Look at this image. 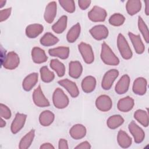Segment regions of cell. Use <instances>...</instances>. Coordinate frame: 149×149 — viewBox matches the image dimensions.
<instances>
[{
  "label": "cell",
  "instance_id": "3",
  "mask_svg": "<svg viewBox=\"0 0 149 149\" xmlns=\"http://www.w3.org/2000/svg\"><path fill=\"white\" fill-rule=\"evenodd\" d=\"M117 47L122 57L126 60L132 58L133 52L124 36L119 33L117 37Z\"/></svg>",
  "mask_w": 149,
  "mask_h": 149
},
{
  "label": "cell",
  "instance_id": "26",
  "mask_svg": "<svg viewBox=\"0 0 149 149\" xmlns=\"http://www.w3.org/2000/svg\"><path fill=\"white\" fill-rule=\"evenodd\" d=\"M55 119L54 113L49 110L42 111L39 115V122L42 126L46 127L51 125Z\"/></svg>",
  "mask_w": 149,
  "mask_h": 149
},
{
  "label": "cell",
  "instance_id": "39",
  "mask_svg": "<svg viewBox=\"0 0 149 149\" xmlns=\"http://www.w3.org/2000/svg\"><path fill=\"white\" fill-rule=\"evenodd\" d=\"M59 5L68 13H73L75 11V2L73 0H59Z\"/></svg>",
  "mask_w": 149,
  "mask_h": 149
},
{
  "label": "cell",
  "instance_id": "17",
  "mask_svg": "<svg viewBox=\"0 0 149 149\" xmlns=\"http://www.w3.org/2000/svg\"><path fill=\"white\" fill-rule=\"evenodd\" d=\"M38 80V74L36 72L28 74L23 80L22 87L26 91H30L36 86Z\"/></svg>",
  "mask_w": 149,
  "mask_h": 149
},
{
  "label": "cell",
  "instance_id": "7",
  "mask_svg": "<svg viewBox=\"0 0 149 149\" xmlns=\"http://www.w3.org/2000/svg\"><path fill=\"white\" fill-rule=\"evenodd\" d=\"M107 12L106 10L100 6H94L88 12V19L93 22H102L106 19Z\"/></svg>",
  "mask_w": 149,
  "mask_h": 149
},
{
  "label": "cell",
  "instance_id": "31",
  "mask_svg": "<svg viewBox=\"0 0 149 149\" xmlns=\"http://www.w3.org/2000/svg\"><path fill=\"white\" fill-rule=\"evenodd\" d=\"M59 38L50 32H47L40 38L41 45L44 47H51L55 45L59 42Z\"/></svg>",
  "mask_w": 149,
  "mask_h": 149
},
{
  "label": "cell",
  "instance_id": "24",
  "mask_svg": "<svg viewBox=\"0 0 149 149\" xmlns=\"http://www.w3.org/2000/svg\"><path fill=\"white\" fill-rule=\"evenodd\" d=\"M97 80L93 76H87L85 77L81 81V87L82 90L86 93H90L93 92L96 87Z\"/></svg>",
  "mask_w": 149,
  "mask_h": 149
},
{
  "label": "cell",
  "instance_id": "18",
  "mask_svg": "<svg viewBox=\"0 0 149 149\" xmlns=\"http://www.w3.org/2000/svg\"><path fill=\"white\" fill-rule=\"evenodd\" d=\"M134 105V101L130 96H126L120 99L117 104V108L119 111L123 112H127L131 111Z\"/></svg>",
  "mask_w": 149,
  "mask_h": 149
},
{
  "label": "cell",
  "instance_id": "29",
  "mask_svg": "<svg viewBox=\"0 0 149 149\" xmlns=\"http://www.w3.org/2000/svg\"><path fill=\"white\" fill-rule=\"evenodd\" d=\"M35 137V130L31 129L26 133L20 140L19 143L20 149H27L31 145Z\"/></svg>",
  "mask_w": 149,
  "mask_h": 149
},
{
  "label": "cell",
  "instance_id": "44",
  "mask_svg": "<svg viewBox=\"0 0 149 149\" xmlns=\"http://www.w3.org/2000/svg\"><path fill=\"white\" fill-rule=\"evenodd\" d=\"M58 148L59 149H68V141L65 139H60L58 141Z\"/></svg>",
  "mask_w": 149,
  "mask_h": 149
},
{
  "label": "cell",
  "instance_id": "4",
  "mask_svg": "<svg viewBox=\"0 0 149 149\" xmlns=\"http://www.w3.org/2000/svg\"><path fill=\"white\" fill-rule=\"evenodd\" d=\"M20 63V58L14 51L8 52L2 60V65L8 70H14L17 68Z\"/></svg>",
  "mask_w": 149,
  "mask_h": 149
},
{
  "label": "cell",
  "instance_id": "45",
  "mask_svg": "<svg viewBox=\"0 0 149 149\" xmlns=\"http://www.w3.org/2000/svg\"><path fill=\"white\" fill-rule=\"evenodd\" d=\"M40 149H54V146L50 143H45L41 145Z\"/></svg>",
  "mask_w": 149,
  "mask_h": 149
},
{
  "label": "cell",
  "instance_id": "33",
  "mask_svg": "<svg viewBox=\"0 0 149 149\" xmlns=\"http://www.w3.org/2000/svg\"><path fill=\"white\" fill-rule=\"evenodd\" d=\"M123 118L120 115H113L108 118L107 120V125L111 129H115L124 123Z\"/></svg>",
  "mask_w": 149,
  "mask_h": 149
},
{
  "label": "cell",
  "instance_id": "38",
  "mask_svg": "<svg viewBox=\"0 0 149 149\" xmlns=\"http://www.w3.org/2000/svg\"><path fill=\"white\" fill-rule=\"evenodd\" d=\"M125 21V16L119 13H115L109 18V23L113 26H120Z\"/></svg>",
  "mask_w": 149,
  "mask_h": 149
},
{
  "label": "cell",
  "instance_id": "27",
  "mask_svg": "<svg viewBox=\"0 0 149 149\" xmlns=\"http://www.w3.org/2000/svg\"><path fill=\"white\" fill-rule=\"evenodd\" d=\"M117 142L120 147L127 148L132 145V139L126 132L123 130H120L117 135Z\"/></svg>",
  "mask_w": 149,
  "mask_h": 149
},
{
  "label": "cell",
  "instance_id": "32",
  "mask_svg": "<svg viewBox=\"0 0 149 149\" xmlns=\"http://www.w3.org/2000/svg\"><path fill=\"white\" fill-rule=\"evenodd\" d=\"M68 17L66 15L62 16L52 26V29L56 34L62 33L67 27Z\"/></svg>",
  "mask_w": 149,
  "mask_h": 149
},
{
  "label": "cell",
  "instance_id": "43",
  "mask_svg": "<svg viewBox=\"0 0 149 149\" xmlns=\"http://www.w3.org/2000/svg\"><path fill=\"white\" fill-rule=\"evenodd\" d=\"M91 148V144L87 141H83L74 147L75 149H90Z\"/></svg>",
  "mask_w": 149,
  "mask_h": 149
},
{
  "label": "cell",
  "instance_id": "2",
  "mask_svg": "<svg viewBox=\"0 0 149 149\" xmlns=\"http://www.w3.org/2000/svg\"><path fill=\"white\" fill-rule=\"evenodd\" d=\"M52 102L54 107L58 109H64L69 104L67 95L61 88H56L52 94Z\"/></svg>",
  "mask_w": 149,
  "mask_h": 149
},
{
  "label": "cell",
  "instance_id": "16",
  "mask_svg": "<svg viewBox=\"0 0 149 149\" xmlns=\"http://www.w3.org/2000/svg\"><path fill=\"white\" fill-rule=\"evenodd\" d=\"M130 82V79L129 75L126 74L123 75L115 85V92L119 95L126 93L129 90Z\"/></svg>",
  "mask_w": 149,
  "mask_h": 149
},
{
  "label": "cell",
  "instance_id": "10",
  "mask_svg": "<svg viewBox=\"0 0 149 149\" xmlns=\"http://www.w3.org/2000/svg\"><path fill=\"white\" fill-rule=\"evenodd\" d=\"M128 129L136 143L139 144L143 141L145 138V133L144 130L135 123V122H130L128 125Z\"/></svg>",
  "mask_w": 149,
  "mask_h": 149
},
{
  "label": "cell",
  "instance_id": "30",
  "mask_svg": "<svg viewBox=\"0 0 149 149\" xmlns=\"http://www.w3.org/2000/svg\"><path fill=\"white\" fill-rule=\"evenodd\" d=\"M81 32V26L79 23L73 25L66 34V40L69 43L74 42L79 38Z\"/></svg>",
  "mask_w": 149,
  "mask_h": 149
},
{
  "label": "cell",
  "instance_id": "14",
  "mask_svg": "<svg viewBox=\"0 0 149 149\" xmlns=\"http://www.w3.org/2000/svg\"><path fill=\"white\" fill-rule=\"evenodd\" d=\"M56 2L55 1H52L49 2L45 7L44 13V19L45 21L49 24L52 23L56 16Z\"/></svg>",
  "mask_w": 149,
  "mask_h": 149
},
{
  "label": "cell",
  "instance_id": "40",
  "mask_svg": "<svg viewBox=\"0 0 149 149\" xmlns=\"http://www.w3.org/2000/svg\"><path fill=\"white\" fill-rule=\"evenodd\" d=\"M0 116L5 119H9L12 116V112L10 108L6 105L0 104Z\"/></svg>",
  "mask_w": 149,
  "mask_h": 149
},
{
  "label": "cell",
  "instance_id": "1",
  "mask_svg": "<svg viewBox=\"0 0 149 149\" xmlns=\"http://www.w3.org/2000/svg\"><path fill=\"white\" fill-rule=\"evenodd\" d=\"M100 57L102 61L107 65L117 66L120 63L119 58L116 56L109 46L105 42L101 45Z\"/></svg>",
  "mask_w": 149,
  "mask_h": 149
},
{
  "label": "cell",
  "instance_id": "12",
  "mask_svg": "<svg viewBox=\"0 0 149 149\" xmlns=\"http://www.w3.org/2000/svg\"><path fill=\"white\" fill-rule=\"evenodd\" d=\"M27 116L24 113L18 112L16 114L10 126V130L13 134H16L22 130L26 123Z\"/></svg>",
  "mask_w": 149,
  "mask_h": 149
},
{
  "label": "cell",
  "instance_id": "42",
  "mask_svg": "<svg viewBox=\"0 0 149 149\" xmlns=\"http://www.w3.org/2000/svg\"><path fill=\"white\" fill-rule=\"evenodd\" d=\"M78 5L81 10L87 9L90 5L91 1L90 0H79Z\"/></svg>",
  "mask_w": 149,
  "mask_h": 149
},
{
  "label": "cell",
  "instance_id": "11",
  "mask_svg": "<svg viewBox=\"0 0 149 149\" xmlns=\"http://www.w3.org/2000/svg\"><path fill=\"white\" fill-rule=\"evenodd\" d=\"M89 32L94 39L98 41L107 38L109 34L108 29L103 24L94 26L90 29Z\"/></svg>",
  "mask_w": 149,
  "mask_h": 149
},
{
  "label": "cell",
  "instance_id": "48",
  "mask_svg": "<svg viewBox=\"0 0 149 149\" xmlns=\"http://www.w3.org/2000/svg\"><path fill=\"white\" fill-rule=\"evenodd\" d=\"M6 3V1H4V0H0V8H2L3 6H4L5 5Z\"/></svg>",
  "mask_w": 149,
  "mask_h": 149
},
{
  "label": "cell",
  "instance_id": "8",
  "mask_svg": "<svg viewBox=\"0 0 149 149\" xmlns=\"http://www.w3.org/2000/svg\"><path fill=\"white\" fill-rule=\"evenodd\" d=\"M33 101L34 104L40 108L47 107L50 105L49 101L44 95L42 90L41 86L39 85L33 91Z\"/></svg>",
  "mask_w": 149,
  "mask_h": 149
},
{
  "label": "cell",
  "instance_id": "23",
  "mask_svg": "<svg viewBox=\"0 0 149 149\" xmlns=\"http://www.w3.org/2000/svg\"><path fill=\"white\" fill-rule=\"evenodd\" d=\"M83 66L78 61H71L69 63V75L73 79H78L83 72Z\"/></svg>",
  "mask_w": 149,
  "mask_h": 149
},
{
  "label": "cell",
  "instance_id": "34",
  "mask_svg": "<svg viewBox=\"0 0 149 149\" xmlns=\"http://www.w3.org/2000/svg\"><path fill=\"white\" fill-rule=\"evenodd\" d=\"M134 118L144 127H147L148 126L149 118L147 111L143 109H137L134 113Z\"/></svg>",
  "mask_w": 149,
  "mask_h": 149
},
{
  "label": "cell",
  "instance_id": "41",
  "mask_svg": "<svg viewBox=\"0 0 149 149\" xmlns=\"http://www.w3.org/2000/svg\"><path fill=\"white\" fill-rule=\"evenodd\" d=\"M12 12V8H8L4 9H1L0 11V22H2L6 20L10 16Z\"/></svg>",
  "mask_w": 149,
  "mask_h": 149
},
{
  "label": "cell",
  "instance_id": "36",
  "mask_svg": "<svg viewBox=\"0 0 149 149\" xmlns=\"http://www.w3.org/2000/svg\"><path fill=\"white\" fill-rule=\"evenodd\" d=\"M40 73L41 80L44 83H50L55 78L54 73L49 70L47 66H42L40 69Z\"/></svg>",
  "mask_w": 149,
  "mask_h": 149
},
{
  "label": "cell",
  "instance_id": "13",
  "mask_svg": "<svg viewBox=\"0 0 149 149\" xmlns=\"http://www.w3.org/2000/svg\"><path fill=\"white\" fill-rule=\"evenodd\" d=\"M58 83L64 87L73 98H76L79 95V90L76 84L72 80L68 79L60 80Z\"/></svg>",
  "mask_w": 149,
  "mask_h": 149
},
{
  "label": "cell",
  "instance_id": "15",
  "mask_svg": "<svg viewBox=\"0 0 149 149\" xmlns=\"http://www.w3.org/2000/svg\"><path fill=\"white\" fill-rule=\"evenodd\" d=\"M147 80L143 77H139L136 78L133 81L132 90L135 94L143 95L147 91Z\"/></svg>",
  "mask_w": 149,
  "mask_h": 149
},
{
  "label": "cell",
  "instance_id": "46",
  "mask_svg": "<svg viewBox=\"0 0 149 149\" xmlns=\"http://www.w3.org/2000/svg\"><path fill=\"white\" fill-rule=\"evenodd\" d=\"M145 13L147 16L149 15V1L147 0L145 1Z\"/></svg>",
  "mask_w": 149,
  "mask_h": 149
},
{
  "label": "cell",
  "instance_id": "28",
  "mask_svg": "<svg viewBox=\"0 0 149 149\" xmlns=\"http://www.w3.org/2000/svg\"><path fill=\"white\" fill-rule=\"evenodd\" d=\"M141 2L140 0H129L126 3V11L130 16L139 13L141 10Z\"/></svg>",
  "mask_w": 149,
  "mask_h": 149
},
{
  "label": "cell",
  "instance_id": "22",
  "mask_svg": "<svg viewBox=\"0 0 149 149\" xmlns=\"http://www.w3.org/2000/svg\"><path fill=\"white\" fill-rule=\"evenodd\" d=\"M31 55L32 60L35 63L41 64L45 62L48 59L44 50L38 47H34L32 49Z\"/></svg>",
  "mask_w": 149,
  "mask_h": 149
},
{
  "label": "cell",
  "instance_id": "19",
  "mask_svg": "<svg viewBox=\"0 0 149 149\" xmlns=\"http://www.w3.org/2000/svg\"><path fill=\"white\" fill-rule=\"evenodd\" d=\"M87 133L86 127L82 124H76L69 130V134L74 140H80L84 138Z\"/></svg>",
  "mask_w": 149,
  "mask_h": 149
},
{
  "label": "cell",
  "instance_id": "5",
  "mask_svg": "<svg viewBox=\"0 0 149 149\" xmlns=\"http://www.w3.org/2000/svg\"><path fill=\"white\" fill-rule=\"evenodd\" d=\"M78 49L85 63H92L94 61V54L92 47L86 42H81L78 45Z\"/></svg>",
  "mask_w": 149,
  "mask_h": 149
},
{
  "label": "cell",
  "instance_id": "25",
  "mask_svg": "<svg viewBox=\"0 0 149 149\" xmlns=\"http://www.w3.org/2000/svg\"><path fill=\"white\" fill-rule=\"evenodd\" d=\"M69 52V48L64 46L50 48L48 50V54L50 56L58 57L61 59H66L68 58Z\"/></svg>",
  "mask_w": 149,
  "mask_h": 149
},
{
  "label": "cell",
  "instance_id": "21",
  "mask_svg": "<svg viewBox=\"0 0 149 149\" xmlns=\"http://www.w3.org/2000/svg\"><path fill=\"white\" fill-rule=\"evenodd\" d=\"M44 31V26L38 23L28 25L25 30L26 36L29 38H35L41 34Z\"/></svg>",
  "mask_w": 149,
  "mask_h": 149
},
{
  "label": "cell",
  "instance_id": "47",
  "mask_svg": "<svg viewBox=\"0 0 149 149\" xmlns=\"http://www.w3.org/2000/svg\"><path fill=\"white\" fill-rule=\"evenodd\" d=\"M5 126H6V122L5 120V119L1 118V122H0V127L2 128V127H4Z\"/></svg>",
  "mask_w": 149,
  "mask_h": 149
},
{
  "label": "cell",
  "instance_id": "6",
  "mask_svg": "<svg viewBox=\"0 0 149 149\" xmlns=\"http://www.w3.org/2000/svg\"><path fill=\"white\" fill-rule=\"evenodd\" d=\"M119 72L117 69H113L107 71L104 75L101 81V87L105 90H109L115 80L117 79Z\"/></svg>",
  "mask_w": 149,
  "mask_h": 149
},
{
  "label": "cell",
  "instance_id": "37",
  "mask_svg": "<svg viewBox=\"0 0 149 149\" xmlns=\"http://www.w3.org/2000/svg\"><path fill=\"white\" fill-rule=\"evenodd\" d=\"M138 28L146 43L149 42V32L147 24L141 16L138 17Z\"/></svg>",
  "mask_w": 149,
  "mask_h": 149
},
{
  "label": "cell",
  "instance_id": "20",
  "mask_svg": "<svg viewBox=\"0 0 149 149\" xmlns=\"http://www.w3.org/2000/svg\"><path fill=\"white\" fill-rule=\"evenodd\" d=\"M128 36L132 43L135 52L137 54H142L145 51V47L140 35H136L129 31L128 33Z\"/></svg>",
  "mask_w": 149,
  "mask_h": 149
},
{
  "label": "cell",
  "instance_id": "9",
  "mask_svg": "<svg viewBox=\"0 0 149 149\" xmlns=\"http://www.w3.org/2000/svg\"><path fill=\"white\" fill-rule=\"evenodd\" d=\"M96 108L100 111L108 112L112 107V101L107 95H101L97 98L95 102Z\"/></svg>",
  "mask_w": 149,
  "mask_h": 149
},
{
  "label": "cell",
  "instance_id": "35",
  "mask_svg": "<svg viewBox=\"0 0 149 149\" xmlns=\"http://www.w3.org/2000/svg\"><path fill=\"white\" fill-rule=\"evenodd\" d=\"M51 68L54 70L58 77H63L65 73V66L64 64L57 59H53L50 61Z\"/></svg>",
  "mask_w": 149,
  "mask_h": 149
}]
</instances>
